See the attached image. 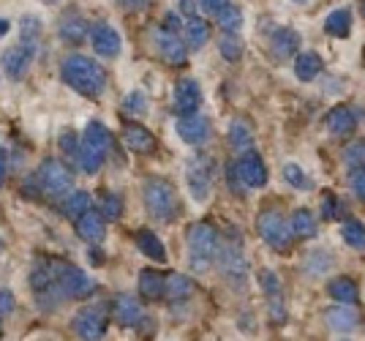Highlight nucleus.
I'll return each mask as SVG.
<instances>
[{
  "instance_id": "obj_1",
  "label": "nucleus",
  "mask_w": 365,
  "mask_h": 341,
  "mask_svg": "<svg viewBox=\"0 0 365 341\" xmlns=\"http://www.w3.org/2000/svg\"><path fill=\"white\" fill-rule=\"evenodd\" d=\"M61 77L68 88H74L76 93L88 96V98H98L107 88V71L85 55H68L61 63Z\"/></svg>"
},
{
  "instance_id": "obj_2",
  "label": "nucleus",
  "mask_w": 365,
  "mask_h": 341,
  "mask_svg": "<svg viewBox=\"0 0 365 341\" xmlns=\"http://www.w3.org/2000/svg\"><path fill=\"white\" fill-rule=\"evenodd\" d=\"M112 148V134L107 131V126L91 121L85 126V134L79 142V167L85 175H96V172L104 167L107 153Z\"/></svg>"
},
{
  "instance_id": "obj_3",
  "label": "nucleus",
  "mask_w": 365,
  "mask_h": 341,
  "mask_svg": "<svg viewBox=\"0 0 365 341\" xmlns=\"http://www.w3.org/2000/svg\"><path fill=\"white\" fill-rule=\"evenodd\" d=\"M218 233H215L210 224L199 221L188 230V265L194 273H207L210 265L215 263V254H218Z\"/></svg>"
},
{
  "instance_id": "obj_4",
  "label": "nucleus",
  "mask_w": 365,
  "mask_h": 341,
  "mask_svg": "<svg viewBox=\"0 0 365 341\" xmlns=\"http://www.w3.org/2000/svg\"><path fill=\"white\" fill-rule=\"evenodd\" d=\"M145 208L155 221H172L178 216V194L161 178H150L145 183Z\"/></svg>"
},
{
  "instance_id": "obj_5",
  "label": "nucleus",
  "mask_w": 365,
  "mask_h": 341,
  "mask_svg": "<svg viewBox=\"0 0 365 341\" xmlns=\"http://www.w3.org/2000/svg\"><path fill=\"white\" fill-rule=\"evenodd\" d=\"M257 233H259V238L267 243V246L278 248V251H284V248L292 243L289 221L284 218V213H281V210H275V208H267V210H262V213H259Z\"/></svg>"
},
{
  "instance_id": "obj_6",
  "label": "nucleus",
  "mask_w": 365,
  "mask_h": 341,
  "mask_svg": "<svg viewBox=\"0 0 365 341\" xmlns=\"http://www.w3.org/2000/svg\"><path fill=\"white\" fill-rule=\"evenodd\" d=\"M55 292L61 295V300H71V297H85L96 290V281L74 265L58 263V279H55Z\"/></svg>"
},
{
  "instance_id": "obj_7",
  "label": "nucleus",
  "mask_w": 365,
  "mask_h": 341,
  "mask_svg": "<svg viewBox=\"0 0 365 341\" xmlns=\"http://www.w3.org/2000/svg\"><path fill=\"white\" fill-rule=\"evenodd\" d=\"M38 186L44 191L46 197H52V200H58L63 194H68L71 186H74V175L68 172L66 164H61L58 158H46L44 164L38 167Z\"/></svg>"
},
{
  "instance_id": "obj_8",
  "label": "nucleus",
  "mask_w": 365,
  "mask_h": 341,
  "mask_svg": "<svg viewBox=\"0 0 365 341\" xmlns=\"http://www.w3.org/2000/svg\"><path fill=\"white\" fill-rule=\"evenodd\" d=\"M215 263H218V270L221 276L232 284H240L248 276V260H245L243 248H240V240H224L218 246V254H215Z\"/></svg>"
},
{
  "instance_id": "obj_9",
  "label": "nucleus",
  "mask_w": 365,
  "mask_h": 341,
  "mask_svg": "<svg viewBox=\"0 0 365 341\" xmlns=\"http://www.w3.org/2000/svg\"><path fill=\"white\" fill-rule=\"evenodd\" d=\"M185 183H188V191L197 202L210 200V194H213V164H210V158H205V156L188 158Z\"/></svg>"
},
{
  "instance_id": "obj_10",
  "label": "nucleus",
  "mask_w": 365,
  "mask_h": 341,
  "mask_svg": "<svg viewBox=\"0 0 365 341\" xmlns=\"http://www.w3.org/2000/svg\"><path fill=\"white\" fill-rule=\"evenodd\" d=\"M232 178H235L237 186L243 188H262L267 183V167H264L262 156L248 151V153H243L237 158V164L232 170Z\"/></svg>"
},
{
  "instance_id": "obj_11",
  "label": "nucleus",
  "mask_w": 365,
  "mask_h": 341,
  "mask_svg": "<svg viewBox=\"0 0 365 341\" xmlns=\"http://www.w3.org/2000/svg\"><path fill=\"white\" fill-rule=\"evenodd\" d=\"M107 325H109V317H107V309L101 303L98 306H88V309H82L74 317L76 336L85 341H101L104 333H107Z\"/></svg>"
},
{
  "instance_id": "obj_12",
  "label": "nucleus",
  "mask_w": 365,
  "mask_h": 341,
  "mask_svg": "<svg viewBox=\"0 0 365 341\" xmlns=\"http://www.w3.org/2000/svg\"><path fill=\"white\" fill-rule=\"evenodd\" d=\"M202 104V88H199L197 79H178L175 82V91H172V107L180 118L194 115Z\"/></svg>"
},
{
  "instance_id": "obj_13",
  "label": "nucleus",
  "mask_w": 365,
  "mask_h": 341,
  "mask_svg": "<svg viewBox=\"0 0 365 341\" xmlns=\"http://www.w3.org/2000/svg\"><path fill=\"white\" fill-rule=\"evenodd\" d=\"M153 44H155L158 55H161L169 66H182V63L188 61L182 39H178V36L172 31H167V28H155V31H153Z\"/></svg>"
},
{
  "instance_id": "obj_14",
  "label": "nucleus",
  "mask_w": 365,
  "mask_h": 341,
  "mask_svg": "<svg viewBox=\"0 0 365 341\" xmlns=\"http://www.w3.org/2000/svg\"><path fill=\"white\" fill-rule=\"evenodd\" d=\"M91 41H93L96 55H101V58H118V55H120V47H123L120 33H118V28L107 25V22H98V25L93 28Z\"/></svg>"
},
{
  "instance_id": "obj_15",
  "label": "nucleus",
  "mask_w": 365,
  "mask_h": 341,
  "mask_svg": "<svg viewBox=\"0 0 365 341\" xmlns=\"http://www.w3.org/2000/svg\"><path fill=\"white\" fill-rule=\"evenodd\" d=\"M33 63V47L31 44H16V47H9L3 52V58H0V66H3V71L9 74L11 79H22L28 74V68H31Z\"/></svg>"
},
{
  "instance_id": "obj_16",
  "label": "nucleus",
  "mask_w": 365,
  "mask_h": 341,
  "mask_svg": "<svg viewBox=\"0 0 365 341\" xmlns=\"http://www.w3.org/2000/svg\"><path fill=\"white\" fill-rule=\"evenodd\" d=\"M175 131L185 145H202L210 137V121L205 115H188L175 123Z\"/></svg>"
},
{
  "instance_id": "obj_17",
  "label": "nucleus",
  "mask_w": 365,
  "mask_h": 341,
  "mask_svg": "<svg viewBox=\"0 0 365 341\" xmlns=\"http://www.w3.org/2000/svg\"><path fill=\"white\" fill-rule=\"evenodd\" d=\"M74 230L82 240H88V243H93V246H96V243H101V240L107 238V224H104V216H101V213H96V210H88L82 218H76Z\"/></svg>"
},
{
  "instance_id": "obj_18",
  "label": "nucleus",
  "mask_w": 365,
  "mask_h": 341,
  "mask_svg": "<svg viewBox=\"0 0 365 341\" xmlns=\"http://www.w3.org/2000/svg\"><path fill=\"white\" fill-rule=\"evenodd\" d=\"M123 142H125L128 151H134L139 156H148L155 151V137L142 123H125V128H123Z\"/></svg>"
},
{
  "instance_id": "obj_19",
  "label": "nucleus",
  "mask_w": 365,
  "mask_h": 341,
  "mask_svg": "<svg viewBox=\"0 0 365 341\" xmlns=\"http://www.w3.org/2000/svg\"><path fill=\"white\" fill-rule=\"evenodd\" d=\"M115 317H118L120 325L137 327L139 322L145 320V309H142L139 297H134V295H120V297L115 300Z\"/></svg>"
},
{
  "instance_id": "obj_20",
  "label": "nucleus",
  "mask_w": 365,
  "mask_h": 341,
  "mask_svg": "<svg viewBox=\"0 0 365 341\" xmlns=\"http://www.w3.org/2000/svg\"><path fill=\"white\" fill-rule=\"evenodd\" d=\"M327 131L333 134V137H349L351 131H354V126H357V115H354V109L351 107H335L327 112Z\"/></svg>"
},
{
  "instance_id": "obj_21",
  "label": "nucleus",
  "mask_w": 365,
  "mask_h": 341,
  "mask_svg": "<svg viewBox=\"0 0 365 341\" xmlns=\"http://www.w3.org/2000/svg\"><path fill=\"white\" fill-rule=\"evenodd\" d=\"M137 287H139V295L148 297V300H158L161 295H167V279L158 270H153V268L139 270Z\"/></svg>"
},
{
  "instance_id": "obj_22",
  "label": "nucleus",
  "mask_w": 365,
  "mask_h": 341,
  "mask_svg": "<svg viewBox=\"0 0 365 341\" xmlns=\"http://www.w3.org/2000/svg\"><path fill=\"white\" fill-rule=\"evenodd\" d=\"M55 279H58V263H46V260H38V263L33 265L31 270V287L36 290L38 295L49 292L52 287H55Z\"/></svg>"
},
{
  "instance_id": "obj_23",
  "label": "nucleus",
  "mask_w": 365,
  "mask_h": 341,
  "mask_svg": "<svg viewBox=\"0 0 365 341\" xmlns=\"http://www.w3.org/2000/svg\"><path fill=\"white\" fill-rule=\"evenodd\" d=\"M270 47H273L275 58L287 61V58H292V55H297V49H300V33L292 31V28H281V31L273 33Z\"/></svg>"
},
{
  "instance_id": "obj_24",
  "label": "nucleus",
  "mask_w": 365,
  "mask_h": 341,
  "mask_svg": "<svg viewBox=\"0 0 365 341\" xmlns=\"http://www.w3.org/2000/svg\"><path fill=\"white\" fill-rule=\"evenodd\" d=\"M322 68H324V63H322V55L319 52H300L297 58H294V74L300 82H314V79L322 74Z\"/></svg>"
},
{
  "instance_id": "obj_25",
  "label": "nucleus",
  "mask_w": 365,
  "mask_h": 341,
  "mask_svg": "<svg viewBox=\"0 0 365 341\" xmlns=\"http://www.w3.org/2000/svg\"><path fill=\"white\" fill-rule=\"evenodd\" d=\"M58 33H61L63 41L79 44V41H85V33H91V31H88V22H85L82 16L74 14V11H68V14H63L61 25H58Z\"/></svg>"
},
{
  "instance_id": "obj_26",
  "label": "nucleus",
  "mask_w": 365,
  "mask_h": 341,
  "mask_svg": "<svg viewBox=\"0 0 365 341\" xmlns=\"http://www.w3.org/2000/svg\"><path fill=\"white\" fill-rule=\"evenodd\" d=\"M182 39L191 49H202L210 41V25L205 19H199V16H191L185 22V28H182Z\"/></svg>"
},
{
  "instance_id": "obj_27",
  "label": "nucleus",
  "mask_w": 365,
  "mask_h": 341,
  "mask_svg": "<svg viewBox=\"0 0 365 341\" xmlns=\"http://www.w3.org/2000/svg\"><path fill=\"white\" fill-rule=\"evenodd\" d=\"M324 317H327V325L333 327V330H341V333L354 330V327H357V322H360L357 311L349 309V306H333V309L324 311Z\"/></svg>"
},
{
  "instance_id": "obj_28",
  "label": "nucleus",
  "mask_w": 365,
  "mask_h": 341,
  "mask_svg": "<svg viewBox=\"0 0 365 341\" xmlns=\"http://www.w3.org/2000/svg\"><path fill=\"white\" fill-rule=\"evenodd\" d=\"M137 248L148 260H155V263H164L167 260V246L161 243V238L153 233V230H142L137 235Z\"/></svg>"
},
{
  "instance_id": "obj_29",
  "label": "nucleus",
  "mask_w": 365,
  "mask_h": 341,
  "mask_svg": "<svg viewBox=\"0 0 365 341\" xmlns=\"http://www.w3.org/2000/svg\"><path fill=\"white\" fill-rule=\"evenodd\" d=\"M229 142H232V148L240 151V153H248V151H251L254 128H251V123H248L245 118H235V121H232V126H229Z\"/></svg>"
},
{
  "instance_id": "obj_30",
  "label": "nucleus",
  "mask_w": 365,
  "mask_h": 341,
  "mask_svg": "<svg viewBox=\"0 0 365 341\" xmlns=\"http://www.w3.org/2000/svg\"><path fill=\"white\" fill-rule=\"evenodd\" d=\"M327 292H330V297L333 300H338L341 306H351V303H357V284L351 279H346V276H338V279H333L330 284H327Z\"/></svg>"
},
{
  "instance_id": "obj_31",
  "label": "nucleus",
  "mask_w": 365,
  "mask_h": 341,
  "mask_svg": "<svg viewBox=\"0 0 365 341\" xmlns=\"http://www.w3.org/2000/svg\"><path fill=\"white\" fill-rule=\"evenodd\" d=\"M324 33H330L335 39H346L351 33V11L349 9H335L324 19Z\"/></svg>"
},
{
  "instance_id": "obj_32",
  "label": "nucleus",
  "mask_w": 365,
  "mask_h": 341,
  "mask_svg": "<svg viewBox=\"0 0 365 341\" xmlns=\"http://www.w3.org/2000/svg\"><path fill=\"white\" fill-rule=\"evenodd\" d=\"M215 19H218L221 31L227 33V36H237V31L243 28V11L235 3H224V9L215 14Z\"/></svg>"
},
{
  "instance_id": "obj_33",
  "label": "nucleus",
  "mask_w": 365,
  "mask_h": 341,
  "mask_svg": "<svg viewBox=\"0 0 365 341\" xmlns=\"http://www.w3.org/2000/svg\"><path fill=\"white\" fill-rule=\"evenodd\" d=\"M91 205H93V200L88 191H74L68 200L63 202V216L76 221V218H82L88 210H91Z\"/></svg>"
},
{
  "instance_id": "obj_34",
  "label": "nucleus",
  "mask_w": 365,
  "mask_h": 341,
  "mask_svg": "<svg viewBox=\"0 0 365 341\" xmlns=\"http://www.w3.org/2000/svg\"><path fill=\"white\" fill-rule=\"evenodd\" d=\"M341 238H344V243H346L349 248H354V251H365V224L363 221H357V218L344 221Z\"/></svg>"
},
{
  "instance_id": "obj_35",
  "label": "nucleus",
  "mask_w": 365,
  "mask_h": 341,
  "mask_svg": "<svg viewBox=\"0 0 365 341\" xmlns=\"http://www.w3.org/2000/svg\"><path fill=\"white\" fill-rule=\"evenodd\" d=\"M289 227H292V235H294V238H314V235H317V221H314V216H311V210H305V208L294 210Z\"/></svg>"
},
{
  "instance_id": "obj_36",
  "label": "nucleus",
  "mask_w": 365,
  "mask_h": 341,
  "mask_svg": "<svg viewBox=\"0 0 365 341\" xmlns=\"http://www.w3.org/2000/svg\"><path fill=\"white\" fill-rule=\"evenodd\" d=\"M194 292V281L182 273H169L167 276V295L172 300H185L188 295Z\"/></svg>"
},
{
  "instance_id": "obj_37",
  "label": "nucleus",
  "mask_w": 365,
  "mask_h": 341,
  "mask_svg": "<svg viewBox=\"0 0 365 341\" xmlns=\"http://www.w3.org/2000/svg\"><path fill=\"white\" fill-rule=\"evenodd\" d=\"M303 268L308 276H322V273H327V270L333 268V260H330V254H324V251H314V254L305 257Z\"/></svg>"
},
{
  "instance_id": "obj_38",
  "label": "nucleus",
  "mask_w": 365,
  "mask_h": 341,
  "mask_svg": "<svg viewBox=\"0 0 365 341\" xmlns=\"http://www.w3.org/2000/svg\"><path fill=\"white\" fill-rule=\"evenodd\" d=\"M284 180L289 183V186L300 188V191H308V188H314V183L305 178V172L300 170V164H294V161H289V164H284Z\"/></svg>"
},
{
  "instance_id": "obj_39",
  "label": "nucleus",
  "mask_w": 365,
  "mask_h": 341,
  "mask_svg": "<svg viewBox=\"0 0 365 341\" xmlns=\"http://www.w3.org/2000/svg\"><path fill=\"white\" fill-rule=\"evenodd\" d=\"M218 47H221V55L227 58V61H240V55H243V41L237 39V36H221V41H218Z\"/></svg>"
},
{
  "instance_id": "obj_40",
  "label": "nucleus",
  "mask_w": 365,
  "mask_h": 341,
  "mask_svg": "<svg viewBox=\"0 0 365 341\" xmlns=\"http://www.w3.org/2000/svg\"><path fill=\"white\" fill-rule=\"evenodd\" d=\"M98 213L104 218H109V221H118L123 216V197H118V194H104Z\"/></svg>"
},
{
  "instance_id": "obj_41",
  "label": "nucleus",
  "mask_w": 365,
  "mask_h": 341,
  "mask_svg": "<svg viewBox=\"0 0 365 341\" xmlns=\"http://www.w3.org/2000/svg\"><path fill=\"white\" fill-rule=\"evenodd\" d=\"M344 161L349 164L351 170H354V167H365V140L349 142L346 151H344Z\"/></svg>"
},
{
  "instance_id": "obj_42",
  "label": "nucleus",
  "mask_w": 365,
  "mask_h": 341,
  "mask_svg": "<svg viewBox=\"0 0 365 341\" xmlns=\"http://www.w3.org/2000/svg\"><path fill=\"white\" fill-rule=\"evenodd\" d=\"M259 281H262L264 292L270 295V300L281 297V281H278V276H275L273 270H262V273H259Z\"/></svg>"
},
{
  "instance_id": "obj_43",
  "label": "nucleus",
  "mask_w": 365,
  "mask_h": 341,
  "mask_svg": "<svg viewBox=\"0 0 365 341\" xmlns=\"http://www.w3.org/2000/svg\"><path fill=\"white\" fill-rule=\"evenodd\" d=\"M123 107L128 109L131 115H145V112H148V98H145V93H139V91H134V93L125 96Z\"/></svg>"
},
{
  "instance_id": "obj_44",
  "label": "nucleus",
  "mask_w": 365,
  "mask_h": 341,
  "mask_svg": "<svg viewBox=\"0 0 365 341\" xmlns=\"http://www.w3.org/2000/svg\"><path fill=\"white\" fill-rule=\"evenodd\" d=\"M349 188L354 191L357 200L365 202V167H354V170H349Z\"/></svg>"
},
{
  "instance_id": "obj_45",
  "label": "nucleus",
  "mask_w": 365,
  "mask_h": 341,
  "mask_svg": "<svg viewBox=\"0 0 365 341\" xmlns=\"http://www.w3.org/2000/svg\"><path fill=\"white\" fill-rule=\"evenodd\" d=\"M61 151L66 156H68V158H79V140H76V134L74 131H63L61 134Z\"/></svg>"
},
{
  "instance_id": "obj_46",
  "label": "nucleus",
  "mask_w": 365,
  "mask_h": 341,
  "mask_svg": "<svg viewBox=\"0 0 365 341\" xmlns=\"http://www.w3.org/2000/svg\"><path fill=\"white\" fill-rule=\"evenodd\" d=\"M338 210H341V202L335 200L333 194H327V197L322 200V216H324V218H335V216H338Z\"/></svg>"
},
{
  "instance_id": "obj_47",
  "label": "nucleus",
  "mask_w": 365,
  "mask_h": 341,
  "mask_svg": "<svg viewBox=\"0 0 365 341\" xmlns=\"http://www.w3.org/2000/svg\"><path fill=\"white\" fill-rule=\"evenodd\" d=\"M14 311V292L11 290H0V317H9Z\"/></svg>"
},
{
  "instance_id": "obj_48",
  "label": "nucleus",
  "mask_w": 365,
  "mask_h": 341,
  "mask_svg": "<svg viewBox=\"0 0 365 341\" xmlns=\"http://www.w3.org/2000/svg\"><path fill=\"white\" fill-rule=\"evenodd\" d=\"M6 178H9V153L0 151V186L6 183Z\"/></svg>"
},
{
  "instance_id": "obj_49",
  "label": "nucleus",
  "mask_w": 365,
  "mask_h": 341,
  "mask_svg": "<svg viewBox=\"0 0 365 341\" xmlns=\"http://www.w3.org/2000/svg\"><path fill=\"white\" fill-rule=\"evenodd\" d=\"M9 33V19H0V36H6Z\"/></svg>"
},
{
  "instance_id": "obj_50",
  "label": "nucleus",
  "mask_w": 365,
  "mask_h": 341,
  "mask_svg": "<svg viewBox=\"0 0 365 341\" xmlns=\"http://www.w3.org/2000/svg\"><path fill=\"white\" fill-rule=\"evenodd\" d=\"M363 14H365V6H363Z\"/></svg>"
},
{
  "instance_id": "obj_51",
  "label": "nucleus",
  "mask_w": 365,
  "mask_h": 341,
  "mask_svg": "<svg viewBox=\"0 0 365 341\" xmlns=\"http://www.w3.org/2000/svg\"><path fill=\"white\" fill-rule=\"evenodd\" d=\"M344 341H346V339H344Z\"/></svg>"
}]
</instances>
